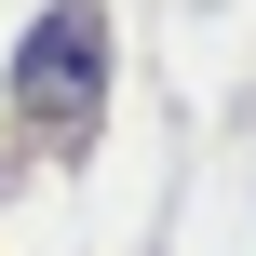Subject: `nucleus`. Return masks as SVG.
I'll use <instances>...</instances> for the list:
<instances>
[{
    "label": "nucleus",
    "instance_id": "obj_1",
    "mask_svg": "<svg viewBox=\"0 0 256 256\" xmlns=\"http://www.w3.org/2000/svg\"><path fill=\"white\" fill-rule=\"evenodd\" d=\"M94 108H108V14H94V0H54V14L14 40V122H27L40 148H81Z\"/></svg>",
    "mask_w": 256,
    "mask_h": 256
}]
</instances>
